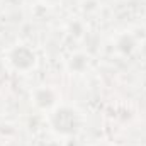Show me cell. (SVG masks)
<instances>
[{
  "label": "cell",
  "instance_id": "2",
  "mask_svg": "<svg viewBox=\"0 0 146 146\" xmlns=\"http://www.w3.org/2000/svg\"><path fill=\"white\" fill-rule=\"evenodd\" d=\"M10 60H12V63H14L17 68L26 70V68H29V66L34 63V53H33L31 49H27V48L21 46V48L14 49V53H12Z\"/></svg>",
  "mask_w": 146,
  "mask_h": 146
},
{
  "label": "cell",
  "instance_id": "1",
  "mask_svg": "<svg viewBox=\"0 0 146 146\" xmlns=\"http://www.w3.org/2000/svg\"><path fill=\"white\" fill-rule=\"evenodd\" d=\"M53 124H54L56 131H60L63 134H72L78 127V117L70 109H60L53 115Z\"/></svg>",
  "mask_w": 146,
  "mask_h": 146
}]
</instances>
